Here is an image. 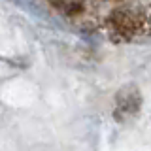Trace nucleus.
Segmentation results:
<instances>
[{"mask_svg": "<svg viewBox=\"0 0 151 151\" xmlns=\"http://www.w3.org/2000/svg\"><path fill=\"white\" fill-rule=\"evenodd\" d=\"M110 27H111L113 34L129 38L132 34H136L138 28L142 27V15L136 9H130V8L117 9L110 17Z\"/></svg>", "mask_w": 151, "mask_h": 151, "instance_id": "nucleus-1", "label": "nucleus"}, {"mask_svg": "<svg viewBox=\"0 0 151 151\" xmlns=\"http://www.w3.org/2000/svg\"><path fill=\"white\" fill-rule=\"evenodd\" d=\"M51 2H53L60 12L68 13V15H74V13H78L79 9L83 8V0H51Z\"/></svg>", "mask_w": 151, "mask_h": 151, "instance_id": "nucleus-2", "label": "nucleus"}]
</instances>
